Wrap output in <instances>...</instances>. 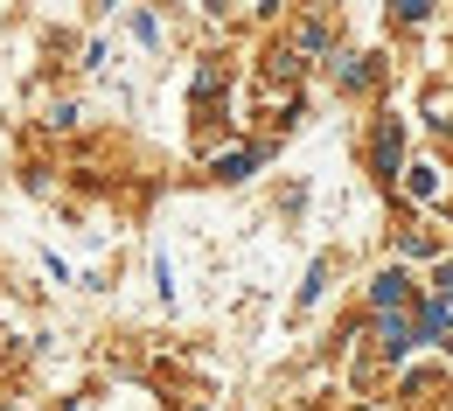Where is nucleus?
Segmentation results:
<instances>
[{"mask_svg": "<svg viewBox=\"0 0 453 411\" xmlns=\"http://www.w3.org/2000/svg\"><path fill=\"white\" fill-rule=\"evenodd\" d=\"M404 300H411V279H404V272H384V279L370 286V307H377V314H397Z\"/></svg>", "mask_w": 453, "mask_h": 411, "instance_id": "obj_2", "label": "nucleus"}, {"mask_svg": "<svg viewBox=\"0 0 453 411\" xmlns=\"http://www.w3.org/2000/svg\"><path fill=\"white\" fill-rule=\"evenodd\" d=\"M426 14H433V0H391V21H397V28H418Z\"/></svg>", "mask_w": 453, "mask_h": 411, "instance_id": "obj_6", "label": "nucleus"}, {"mask_svg": "<svg viewBox=\"0 0 453 411\" xmlns=\"http://www.w3.org/2000/svg\"><path fill=\"white\" fill-rule=\"evenodd\" d=\"M91 7H119V0H91Z\"/></svg>", "mask_w": 453, "mask_h": 411, "instance_id": "obj_7", "label": "nucleus"}, {"mask_svg": "<svg viewBox=\"0 0 453 411\" xmlns=\"http://www.w3.org/2000/svg\"><path fill=\"white\" fill-rule=\"evenodd\" d=\"M404 195H418V202H433V195H440V168H433V161H418V168L404 175Z\"/></svg>", "mask_w": 453, "mask_h": 411, "instance_id": "obj_5", "label": "nucleus"}, {"mask_svg": "<svg viewBox=\"0 0 453 411\" xmlns=\"http://www.w3.org/2000/svg\"><path fill=\"white\" fill-rule=\"evenodd\" d=\"M377 335H384V355H391V362L411 349V342H418V328H411L404 314H384V321H377Z\"/></svg>", "mask_w": 453, "mask_h": 411, "instance_id": "obj_3", "label": "nucleus"}, {"mask_svg": "<svg viewBox=\"0 0 453 411\" xmlns=\"http://www.w3.org/2000/svg\"><path fill=\"white\" fill-rule=\"evenodd\" d=\"M397 161H404V126H397V118H384V126H377V175L391 181Z\"/></svg>", "mask_w": 453, "mask_h": 411, "instance_id": "obj_1", "label": "nucleus"}, {"mask_svg": "<svg viewBox=\"0 0 453 411\" xmlns=\"http://www.w3.org/2000/svg\"><path fill=\"white\" fill-rule=\"evenodd\" d=\"M258 161H265V147H237V154H224V161H217V181H244Z\"/></svg>", "mask_w": 453, "mask_h": 411, "instance_id": "obj_4", "label": "nucleus"}]
</instances>
